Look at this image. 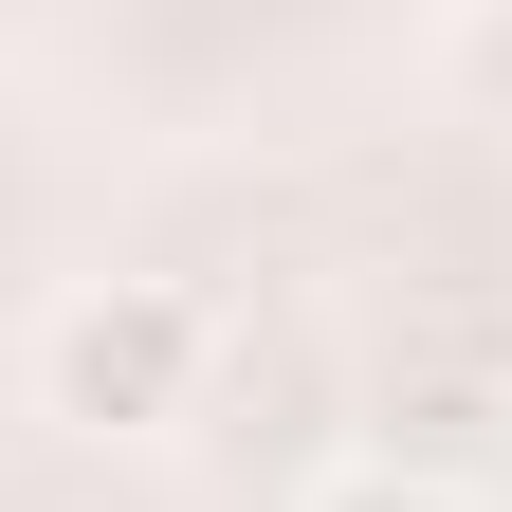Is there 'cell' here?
<instances>
[{
	"mask_svg": "<svg viewBox=\"0 0 512 512\" xmlns=\"http://www.w3.org/2000/svg\"><path fill=\"white\" fill-rule=\"evenodd\" d=\"M202 366H220V311L183 275H92L37 311V421H74V439H165L202 403Z\"/></svg>",
	"mask_w": 512,
	"mask_h": 512,
	"instance_id": "1",
	"label": "cell"
},
{
	"mask_svg": "<svg viewBox=\"0 0 512 512\" xmlns=\"http://www.w3.org/2000/svg\"><path fill=\"white\" fill-rule=\"evenodd\" d=\"M311 512H476V494L421 476V458H348V476H311Z\"/></svg>",
	"mask_w": 512,
	"mask_h": 512,
	"instance_id": "2",
	"label": "cell"
},
{
	"mask_svg": "<svg viewBox=\"0 0 512 512\" xmlns=\"http://www.w3.org/2000/svg\"><path fill=\"white\" fill-rule=\"evenodd\" d=\"M458 19H512V0H458Z\"/></svg>",
	"mask_w": 512,
	"mask_h": 512,
	"instance_id": "3",
	"label": "cell"
}]
</instances>
